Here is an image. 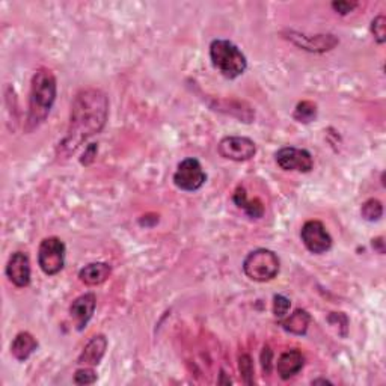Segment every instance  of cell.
<instances>
[{"instance_id":"obj_7","label":"cell","mask_w":386,"mask_h":386,"mask_svg":"<svg viewBox=\"0 0 386 386\" xmlns=\"http://www.w3.org/2000/svg\"><path fill=\"white\" fill-rule=\"evenodd\" d=\"M275 160L284 171L292 172H311L314 167V159L308 150L296 147H284L275 154Z\"/></svg>"},{"instance_id":"obj_2","label":"cell","mask_w":386,"mask_h":386,"mask_svg":"<svg viewBox=\"0 0 386 386\" xmlns=\"http://www.w3.org/2000/svg\"><path fill=\"white\" fill-rule=\"evenodd\" d=\"M57 82L53 72L41 68L33 75L29 94V112L24 130L33 131L38 128L50 115L52 107L56 101Z\"/></svg>"},{"instance_id":"obj_16","label":"cell","mask_w":386,"mask_h":386,"mask_svg":"<svg viewBox=\"0 0 386 386\" xmlns=\"http://www.w3.org/2000/svg\"><path fill=\"white\" fill-rule=\"evenodd\" d=\"M233 201H234V204L237 205L238 209L245 210V213L249 217H252V219H261V217L264 216L263 202L258 198L249 199L248 193H246V190L243 187H237V190L234 192Z\"/></svg>"},{"instance_id":"obj_9","label":"cell","mask_w":386,"mask_h":386,"mask_svg":"<svg viewBox=\"0 0 386 386\" xmlns=\"http://www.w3.org/2000/svg\"><path fill=\"white\" fill-rule=\"evenodd\" d=\"M217 151L226 160L246 162L257 154V145L245 136H228L219 142Z\"/></svg>"},{"instance_id":"obj_26","label":"cell","mask_w":386,"mask_h":386,"mask_svg":"<svg viewBox=\"0 0 386 386\" xmlns=\"http://www.w3.org/2000/svg\"><path fill=\"white\" fill-rule=\"evenodd\" d=\"M317 383H331V382L326 380V379H317V380L312 382V385H317Z\"/></svg>"},{"instance_id":"obj_3","label":"cell","mask_w":386,"mask_h":386,"mask_svg":"<svg viewBox=\"0 0 386 386\" xmlns=\"http://www.w3.org/2000/svg\"><path fill=\"white\" fill-rule=\"evenodd\" d=\"M210 59L213 67L226 79L240 77L248 68L246 56L228 40H214L210 44Z\"/></svg>"},{"instance_id":"obj_5","label":"cell","mask_w":386,"mask_h":386,"mask_svg":"<svg viewBox=\"0 0 386 386\" xmlns=\"http://www.w3.org/2000/svg\"><path fill=\"white\" fill-rule=\"evenodd\" d=\"M67 248L57 237H47L41 241L38 249V264L47 276H55L65 265Z\"/></svg>"},{"instance_id":"obj_23","label":"cell","mask_w":386,"mask_h":386,"mask_svg":"<svg viewBox=\"0 0 386 386\" xmlns=\"http://www.w3.org/2000/svg\"><path fill=\"white\" fill-rule=\"evenodd\" d=\"M95 382H96V374L89 367L80 368L75 374V383L76 385H92Z\"/></svg>"},{"instance_id":"obj_21","label":"cell","mask_w":386,"mask_h":386,"mask_svg":"<svg viewBox=\"0 0 386 386\" xmlns=\"http://www.w3.org/2000/svg\"><path fill=\"white\" fill-rule=\"evenodd\" d=\"M288 309H290V299H287L282 294H276L273 297V314H275V317L281 321L282 319L287 317Z\"/></svg>"},{"instance_id":"obj_14","label":"cell","mask_w":386,"mask_h":386,"mask_svg":"<svg viewBox=\"0 0 386 386\" xmlns=\"http://www.w3.org/2000/svg\"><path fill=\"white\" fill-rule=\"evenodd\" d=\"M112 275L111 264L107 263H91L79 272V280L88 287H95L106 282Z\"/></svg>"},{"instance_id":"obj_6","label":"cell","mask_w":386,"mask_h":386,"mask_svg":"<svg viewBox=\"0 0 386 386\" xmlns=\"http://www.w3.org/2000/svg\"><path fill=\"white\" fill-rule=\"evenodd\" d=\"M205 181H207V174L202 169V165L192 157L181 162L174 174V184L184 192L199 190Z\"/></svg>"},{"instance_id":"obj_11","label":"cell","mask_w":386,"mask_h":386,"mask_svg":"<svg viewBox=\"0 0 386 386\" xmlns=\"http://www.w3.org/2000/svg\"><path fill=\"white\" fill-rule=\"evenodd\" d=\"M95 307H96V297L94 293H84L72 302L70 307V314L72 320L76 321L77 331H83L84 328H87L89 320L94 316Z\"/></svg>"},{"instance_id":"obj_17","label":"cell","mask_w":386,"mask_h":386,"mask_svg":"<svg viewBox=\"0 0 386 386\" xmlns=\"http://www.w3.org/2000/svg\"><path fill=\"white\" fill-rule=\"evenodd\" d=\"M311 323V316L305 309H296L292 316H288L281 320L282 328L294 335H305L308 326Z\"/></svg>"},{"instance_id":"obj_18","label":"cell","mask_w":386,"mask_h":386,"mask_svg":"<svg viewBox=\"0 0 386 386\" xmlns=\"http://www.w3.org/2000/svg\"><path fill=\"white\" fill-rule=\"evenodd\" d=\"M293 118L304 124L312 123V121L317 118V106L312 101H302L296 106Z\"/></svg>"},{"instance_id":"obj_24","label":"cell","mask_w":386,"mask_h":386,"mask_svg":"<svg viewBox=\"0 0 386 386\" xmlns=\"http://www.w3.org/2000/svg\"><path fill=\"white\" fill-rule=\"evenodd\" d=\"M272 358H273L272 350L269 347H264L261 353V365L265 374H270L272 371Z\"/></svg>"},{"instance_id":"obj_12","label":"cell","mask_w":386,"mask_h":386,"mask_svg":"<svg viewBox=\"0 0 386 386\" xmlns=\"http://www.w3.org/2000/svg\"><path fill=\"white\" fill-rule=\"evenodd\" d=\"M305 365V356L302 355L300 350L293 348L284 352L280 359L276 362V371L280 374L282 380H288L294 377L296 374L300 373V370Z\"/></svg>"},{"instance_id":"obj_4","label":"cell","mask_w":386,"mask_h":386,"mask_svg":"<svg viewBox=\"0 0 386 386\" xmlns=\"http://www.w3.org/2000/svg\"><path fill=\"white\" fill-rule=\"evenodd\" d=\"M281 270L280 257L270 249H255L248 253L243 261V272L250 281L269 282Z\"/></svg>"},{"instance_id":"obj_1","label":"cell","mask_w":386,"mask_h":386,"mask_svg":"<svg viewBox=\"0 0 386 386\" xmlns=\"http://www.w3.org/2000/svg\"><path fill=\"white\" fill-rule=\"evenodd\" d=\"M109 116V100L100 89L80 91L71 104L67 136L60 143L65 154L75 153L83 140L89 139L104 128Z\"/></svg>"},{"instance_id":"obj_8","label":"cell","mask_w":386,"mask_h":386,"mask_svg":"<svg viewBox=\"0 0 386 386\" xmlns=\"http://www.w3.org/2000/svg\"><path fill=\"white\" fill-rule=\"evenodd\" d=\"M300 238L304 241L305 248L312 253H317V255L331 250L333 243L328 229H326V226L320 221L305 222V225L302 226Z\"/></svg>"},{"instance_id":"obj_22","label":"cell","mask_w":386,"mask_h":386,"mask_svg":"<svg viewBox=\"0 0 386 386\" xmlns=\"http://www.w3.org/2000/svg\"><path fill=\"white\" fill-rule=\"evenodd\" d=\"M371 32L374 35V40L379 44H383L386 40V18L383 16H377L371 21Z\"/></svg>"},{"instance_id":"obj_19","label":"cell","mask_w":386,"mask_h":386,"mask_svg":"<svg viewBox=\"0 0 386 386\" xmlns=\"http://www.w3.org/2000/svg\"><path fill=\"white\" fill-rule=\"evenodd\" d=\"M360 214L368 222L379 221L380 217L383 216L382 202L379 199H374V198L365 201L364 204H362V207H360Z\"/></svg>"},{"instance_id":"obj_25","label":"cell","mask_w":386,"mask_h":386,"mask_svg":"<svg viewBox=\"0 0 386 386\" xmlns=\"http://www.w3.org/2000/svg\"><path fill=\"white\" fill-rule=\"evenodd\" d=\"M358 6L356 2H333L332 8L338 12V14L346 16L348 12H352Z\"/></svg>"},{"instance_id":"obj_20","label":"cell","mask_w":386,"mask_h":386,"mask_svg":"<svg viewBox=\"0 0 386 386\" xmlns=\"http://www.w3.org/2000/svg\"><path fill=\"white\" fill-rule=\"evenodd\" d=\"M238 368L241 373V377L246 385L253 383V364L249 355H241L238 359Z\"/></svg>"},{"instance_id":"obj_10","label":"cell","mask_w":386,"mask_h":386,"mask_svg":"<svg viewBox=\"0 0 386 386\" xmlns=\"http://www.w3.org/2000/svg\"><path fill=\"white\" fill-rule=\"evenodd\" d=\"M5 273L8 280L18 288L31 284V261L24 252H14L8 260Z\"/></svg>"},{"instance_id":"obj_13","label":"cell","mask_w":386,"mask_h":386,"mask_svg":"<svg viewBox=\"0 0 386 386\" xmlns=\"http://www.w3.org/2000/svg\"><path fill=\"white\" fill-rule=\"evenodd\" d=\"M106 350H107V338L104 335H95L82 350L77 362L84 367L99 365L101 359L104 358Z\"/></svg>"},{"instance_id":"obj_15","label":"cell","mask_w":386,"mask_h":386,"mask_svg":"<svg viewBox=\"0 0 386 386\" xmlns=\"http://www.w3.org/2000/svg\"><path fill=\"white\" fill-rule=\"evenodd\" d=\"M36 348H38L36 338L29 332H20L11 344V353L17 360L24 362L33 355Z\"/></svg>"}]
</instances>
